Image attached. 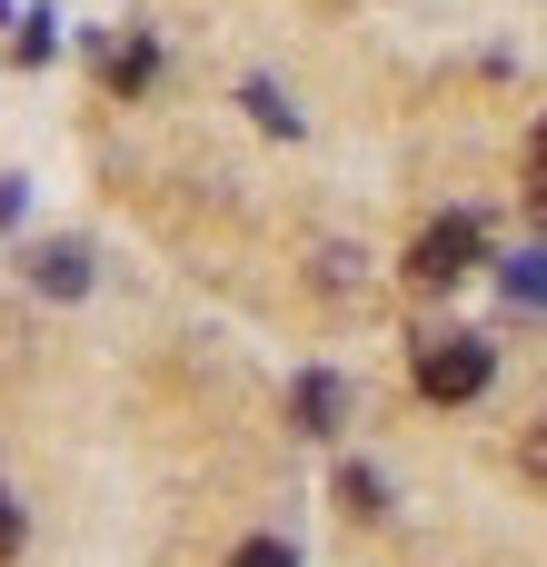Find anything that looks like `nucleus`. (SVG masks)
<instances>
[{
    "instance_id": "0eeeda50",
    "label": "nucleus",
    "mask_w": 547,
    "mask_h": 567,
    "mask_svg": "<svg viewBox=\"0 0 547 567\" xmlns=\"http://www.w3.org/2000/svg\"><path fill=\"white\" fill-rule=\"evenodd\" d=\"M229 567H299V558H289L279 538H249V548H239V558H229Z\"/></svg>"
},
{
    "instance_id": "20e7f679",
    "label": "nucleus",
    "mask_w": 547,
    "mask_h": 567,
    "mask_svg": "<svg viewBox=\"0 0 547 567\" xmlns=\"http://www.w3.org/2000/svg\"><path fill=\"white\" fill-rule=\"evenodd\" d=\"M40 289H50V299H80V289H90V259H80V249H50V259H40Z\"/></svg>"
},
{
    "instance_id": "9d476101",
    "label": "nucleus",
    "mask_w": 547,
    "mask_h": 567,
    "mask_svg": "<svg viewBox=\"0 0 547 567\" xmlns=\"http://www.w3.org/2000/svg\"><path fill=\"white\" fill-rule=\"evenodd\" d=\"M0 558H20V498L0 488Z\"/></svg>"
},
{
    "instance_id": "6e6552de",
    "label": "nucleus",
    "mask_w": 547,
    "mask_h": 567,
    "mask_svg": "<svg viewBox=\"0 0 547 567\" xmlns=\"http://www.w3.org/2000/svg\"><path fill=\"white\" fill-rule=\"evenodd\" d=\"M518 468H528V488H547V419L528 429V449H518Z\"/></svg>"
},
{
    "instance_id": "f257e3e1",
    "label": "nucleus",
    "mask_w": 547,
    "mask_h": 567,
    "mask_svg": "<svg viewBox=\"0 0 547 567\" xmlns=\"http://www.w3.org/2000/svg\"><path fill=\"white\" fill-rule=\"evenodd\" d=\"M478 249H488V229H478L468 209H448V219H429V229H419L409 279H419V289H458V279L478 269Z\"/></svg>"
},
{
    "instance_id": "39448f33",
    "label": "nucleus",
    "mask_w": 547,
    "mask_h": 567,
    "mask_svg": "<svg viewBox=\"0 0 547 567\" xmlns=\"http://www.w3.org/2000/svg\"><path fill=\"white\" fill-rule=\"evenodd\" d=\"M528 199H538V219H547V120L528 130Z\"/></svg>"
},
{
    "instance_id": "7ed1b4c3",
    "label": "nucleus",
    "mask_w": 547,
    "mask_h": 567,
    "mask_svg": "<svg viewBox=\"0 0 547 567\" xmlns=\"http://www.w3.org/2000/svg\"><path fill=\"white\" fill-rule=\"evenodd\" d=\"M339 409H349V389H339V379H299V429H309V439H329V429H339Z\"/></svg>"
},
{
    "instance_id": "1a4fd4ad",
    "label": "nucleus",
    "mask_w": 547,
    "mask_h": 567,
    "mask_svg": "<svg viewBox=\"0 0 547 567\" xmlns=\"http://www.w3.org/2000/svg\"><path fill=\"white\" fill-rule=\"evenodd\" d=\"M508 289H518V299H547V259H518V269H508Z\"/></svg>"
},
{
    "instance_id": "423d86ee",
    "label": "nucleus",
    "mask_w": 547,
    "mask_h": 567,
    "mask_svg": "<svg viewBox=\"0 0 547 567\" xmlns=\"http://www.w3.org/2000/svg\"><path fill=\"white\" fill-rule=\"evenodd\" d=\"M339 498H349L359 518H379V478H369V468H349V478H339Z\"/></svg>"
},
{
    "instance_id": "f03ea898",
    "label": "nucleus",
    "mask_w": 547,
    "mask_h": 567,
    "mask_svg": "<svg viewBox=\"0 0 547 567\" xmlns=\"http://www.w3.org/2000/svg\"><path fill=\"white\" fill-rule=\"evenodd\" d=\"M488 369H498V359H488V339H429V349H419V389H429L438 409L478 399V389H488Z\"/></svg>"
}]
</instances>
